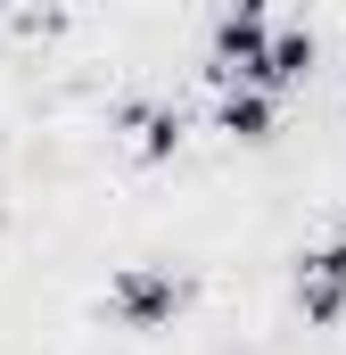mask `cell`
<instances>
[{"label": "cell", "mask_w": 346, "mask_h": 355, "mask_svg": "<svg viewBox=\"0 0 346 355\" xmlns=\"http://www.w3.org/2000/svg\"><path fill=\"white\" fill-rule=\"evenodd\" d=\"M313 67H322V42H313V25H272L256 83L272 91V99H289V91H305V83H313Z\"/></svg>", "instance_id": "cell-6"}, {"label": "cell", "mask_w": 346, "mask_h": 355, "mask_svg": "<svg viewBox=\"0 0 346 355\" xmlns=\"http://www.w3.org/2000/svg\"><path fill=\"white\" fill-rule=\"evenodd\" d=\"M0 8H8V0H0Z\"/></svg>", "instance_id": "cell-7"}, {"label": "cell", "mask_w": 346, "mask_h": 355, "mask_svg": "<svg viewBox=\"0 0 346 355\" xmlns=\"http://www.w3.org/2000/svg\"><path fill=\"white\" fill-rule=\"evenodd\" d=\"M116 124H124V141H132V157H140V166H173V157H181V141H190V116L165 107V99H124V107H116Z\"/></svg>", "instance_id": "cell-4"}, {"label": "cell", "mask_w": 346, "mask_h": 355, "mask_svg": "<svg viewBox=\"0 0 346 355\" xmlns=\"http://www.w3.org/2000/svg\"><path fill=\"white\" fill-rule=\"evenodd\" d=\"M264 42H272V0H223L215 33H206V83H256Z\"/></svg>", "instance_id": "cell-2"}, {"label": "cell", "mask_w": 346, "mask_h": 355, "mask_svg": "<svg viewBox=\"0 0 346 355\" xmlns=\"http://www.w3.org/2000/svg\"><path fill=\"white\" fill-rule=\"evenodd\" d=\"M215 132H223L231 149H264V141L280 132V99L264 83H223L215 91Z\"/></svg>", "instance_id": "cell-5"}, {"label": "cell", "mask_w": 346, "mask_h": 355, "mask_svg": "<svg viewBox=\"0 0 346 355\" xmlns=\"http://www.w3.org/2000/svg\"><path fill=\"white\" fill-rule=\"evenodd\" d=\"M289 297H297L305 331H338V322H346V223L330 232V240L297 248V272H289Z\"/></svg>", "instance_id": "cell-3"}, {"label": "cell", "mask_w": 346, "mask_h": 355, "mask_svg": "<svg viewBox=\"0 0 346 355\" xmlns=\"http://www.w3.org/2000/svg\"><path fill=\"white\" fill-rule=\"evenodd\" d=\"M190 297H198V281L190 272L157 265V257H140V265H116L107 272V322L116 331H132V339H157V331H173L181 314H190Z\"/></svg>", "instance_id": "cell-1"}]
</instances>
